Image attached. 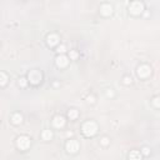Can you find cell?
Returning a JSON list of instances; mask_svg holds the SVG:
<instances>
[{"mask_svg": "<svg viewBox=\"0 0 160 160\" xmlns=\"http://www.w3.org/2000/svg\"><path fill=\"white\" fill-rule=\"evenodd\" d=\"M141 153H143L144 155H149V148H146V146H145V148H143Z\"/></svg>", "mask_w": 160, "mask_h": 160, "instance_id": "20", "label": "cell"}, {"mask_svg": "<svg viewBox=\"0 0 160 160\" xmlns=\"http://www.w3.org/2000/svg\"><path fill=\"white\" fill-rule=\"evenodd\" d=\"M48 44L50 46H54L56 44H59V36L56 34H50L48 35Z\"/></svg>", "mask_w": 160, "mask_h": 160, "instance_id": "10", "label": "cell"}, {"mask_svg": "<svg viewBox=\"0 0 160 160\" xmlns=\"http://www.w3.org/2000/svg\"><path fill=\"white\" fill-rule=\"evenodd\" d=\"M8 83V75L3 71H0V86H4Z\"/></svg>", "mask_w": 160, "mask_h": 160, "instance_id": "13", "label": "cell"}, {"mask_svg": "<svg viewBox=\"0 0 160 160\" xmlns=\"http://www.w3.org/2000/svg\"><path fill=\"white\" fill-rule=\"evenodd\" d=\"M16 145L20 150H26V149H29V146H30V139L25 135L19 136L16 139Z\"/></svg>", "mask_w": 160, "mask_h": 160, "instance_id": "2", "label": "cell"}, {"mask_svg": "<svg viewBox=\"0 0 160 160\" xmlns=\"http://www.w3.org/2000/svg\"><path fill=\"white\" fill-rule=\"evenodd\" d=\"M65 45H61V46H59L58 48V53H61V54H63V53H65Z\"/></svg>", "mask_w": 160, "mask_h": 160, "instance_id": "19", "label": "cell"}, {"mask_svg": "<svg viewBox=\"0 0 160 160\" xmlns=\"http://www.w3.org/2000/svg\"><path fill=\"white\" fill-rule=\"evenodd\" d=\"M141 159V153L138 150H133L129 154V160H140Z\"/></svg>", "mask_w": 160, "mask_h": 160, "instance_id": "11", "label": "cell"}, {"mask_svg": "<svg viewBox=\"0 0 160 160\" xmlns=\"http://www.w3.org/2000/svg\"><path fill=\"white\" fill-rule=\"evenodd\" d=\"M19 84H20L21 86H25V85H26V79H25V78L19 79Z\"/></svg>", "mask_w": 160, "mask_h": 160, "instance_id": "18", "label": "cell"}, {"mask_svg": "<svg viewBox=\"0 0 160 160\" xmlns=\"http://www.w3.org/2000/svg\"><path fill=\"white\" fill-rule=\"evenodd\" d=\"M76 56H78V54H76L75 51H71V53H70V58H73V59H76Z\"/></svg>", "mask_w": 160, "mask_h": 160, "instance_id": "21", "label": "cell"}, {"mask_svg": "<svg viewBox=\"0 0 160 160\" xmlns=\"http://www.w3.org/2000/svg\"><path fill=\"white\" fill-rule=\"evenodd\" d=\"M88 103H94V98H93V96H89V98H88Z\"/></svg>", "mask_w": 160, "mask_h": 160, "instance_id": "24", "label": "cell"}, {"mask_svg": "<svg viewBox=\"0 0 160 160\" xmlns=\"http://www.w3.org/2000/svg\"><path fill=\"white\" fill-rule=\"evenodd\" d=\"M42 79H43V75L39 70H31L29 73V82L31 84H34V85L39 84L40 82H42Z\"/></svg>", "mask_w": 160, "mask_h": 160, "instance_id": "4", "label": "cell"}, {"mask_svg": "<svg viewBox=\"0 0 160 160\" xmlns=\"http://www.w3.org/2000/svg\"><path fill=\"white\" fill-rule=\"evenodd\" d=\"M98 131V125L96 123L94 122H86L84 125H83V134L85 136H93L95 135Z\"/></svg>", "mask_w": 160, "mask_h": 160, "instance_id": "1", "label": "cell"}, {"mask_svg": "<svg viewBox=\"0 0 160 160\" xmlns=\"http://www.w3.org/2000/svg\"><path fill=\"white\" fill-rule=\"evenodd\" d=\"M106 95H108V96H113L114 94H113V91H110V89H109L108 91H106Z\"/></svg>", "mask_w": 160, "mask_h": 160, "instance_id": "23", "label": "cell"}, {"mask_svg": "<svg viewBox=\"0 0 160 160\" xmlns=\"http://www.w3.org/2000/svg\"><path fill=\"white\" fill-rule=\"evenodd\" d=\"M68 64H69V59H68V56H65L64 54H61V55H59L56 58V65L59 66V68H66Z\"/></svg>", "mask_w": 160, "mask_h": 160, "instance_id": "7", "label": "cell"}, {"mask_svg": "<svg viewBox=\"0 0 160 160\" xmlns=\"http://www.w3.org/2000/svg\"><path fill=\"white\" fill-rule=\"evenodd\" d=\"M23 122V116L20 115V114H14V115H13L11 116V123L13 124H15V125H18V124H20Z\"/></svg>", "mask_w": 160, "mask_h": 160, "instance_id": "12", "label": "cell"}, {"mask_svg": "<svg viewBox=\"0 0 160 160\" xmlns=\"http://www.w3.org/2000/svg\"><path fill=\"white\" fill-rule=\"evenodd\" d=\"M100 13L103 15H110L111 13H113V6L110 5V4H108V3H104L101 6H100Z\"/></svg>", "mask_w": 160, "mask_h": 160, "instance_id": "8", "label": "cell"}, {"mask_svg": "<svg viewBox=\"0 0 160 160\" xmlns=\"http://www.w3.org/2000/svg\"><path fill=\"white\" fill-rule=\"evenodd\" d=\"M100 144H101V145H104V146L109 145V144H110V140H109V138H106V136L101 138V140H100Z\"/></svg>", "mask_w": 160, "mask_h": 160, "instance_id": "16", "label": "cell"}, {"mask_svg": "<svg viewBox=\"0 0 160 160\" xmlns=\"http://www.w3.org/2000/svg\"><path fill=\"white\" fill-rule=\"evenodd\" d=\"M53 125H54L55 128H58V129L63 128V126L65 125V119H64V116H60V115L55 116L54 119H53Z\"/></svg>", "mask_w": 160, "mask_h": 160, "instance_id": "9", "label": "cell"}, {"mask_svg": "<svg viewBox=\"0 0 160 160\" xmlns=\"http://www.w3.org/2000/svg\"><path fill=\"white\" fill-rule=\"evenodd\" d=\"M53 138V133L50 130H44L43 131V139L44 140H50Z\"/></svg>", "mask_w": 160, "mask_h": 160, "instance_id": "14", "label": "cell"}, {"mask_svg": "<svg viewBox=\"0 0 160 160\" xmlns=\"http://www.w3.org/2000/svg\"><path fill=\"white\" fill-rule=\"evenodd\" d=\"M158 100H159V98L156 96V98L154 99V101H153V103H154V105H155V108H159V104H158Z\"/></svg>", "mask_w": 160, "mask_h": 160, "instance_id": "22", "label": "cell"}, {"mask_svg": "<svg viewBox=\"0 0 160 160\" xmlns=\"http://www.w3.org/2000/svg\"><path fill=\"white\" fill-rule=\"evenodd\" d=\"M66 150H68L69 153H76L79 150V143L76 140H69L68 143H66Z\"/></svg>", "mask_w": 160, "mask_h": 160, "instance_id": "6", "label": "cell"}, {"mask_svg": "<svg viewBox=\"0 0 160 160\" xmlns=\"http://www.w3.org/2000/svg\"><path fill=\"white\" fill-rule=\"evenodd\" d=\"M124 84H126V85L131 84V78L130 76H124Z\"/></svg>", "mask_w": 160, "mask_h": 160, "instance_id": "17", "label": "cell"}, {"mask_svg": "<svg viewBox=\"0 0 160 160\" xmlns=\"http://www.w3.org/2000/svg\"><path fill=\"white\" fill-rule=\"evenodd\" d=\"M150 74H151V69L149 68L148 65H140L139 68H138V75L140 78H143V79L148 78Z\"/></svg>", "mask_w": 160, "mask_h": 160, "instance_id": "5", "label": "cell"}, {"mask_svg": "<svg viewBox=\"0 0 160 160\" xmlns=\"http://www.w3.org/2000/svg\"><path fill=\"white\" fill-rule=\"evenodd\" d=\"M143 10H144V4L140 2H133L129 6V11L134 15H139Z\"/></svg>", "mask_w": 160, "mask_h": 160, "instance_id": "3", "label": "cell"}, {"mask_svg": "<svg viewBox=\"0 0 160 160\" xmlns=\"http://www.w3.org/2000/svg\"><path fill=\"white\" fill-rule=\"evenodd\" d=\"M68 115H69V118H70V119H75V118L78 116V111H76L75 109H71V110L68 113Z\"/></svg>", "mask_w": 160, "mask_h": 160, "instance_id": "15", "label": "cell"}]
</instances>
